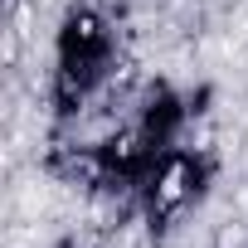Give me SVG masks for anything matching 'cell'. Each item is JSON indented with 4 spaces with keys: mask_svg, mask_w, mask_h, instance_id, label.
<instances>
[{
    "mask_svg": "<svg viewBox=\"0 0 248 248\" xmlns=\"http://www.w3.org/2000/svg\"><path fill=\"white\" fill-rule=\"evenodd\" d=\"M102 59H107V34L97 30L93 15H73L68 30H63V44H59V63H63L59 73H63V88H68V93H83V88L97 78Z\"/></svg>",
    "mask_w": 248,
    "mask_h": 248,
    "instance_id": "cell-1",
    "label": "cell"
}]
</instances>
